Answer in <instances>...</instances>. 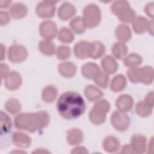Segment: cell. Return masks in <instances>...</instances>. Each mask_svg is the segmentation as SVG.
Returning <instances> with one entry per match:
<instances>
[{"instance_id":"obj_41","label":"cell","mask_w":154,"mask_h":154,"mask_svg":"<svg viewBox=\"0 0 154 154\" xmlns=\"http://www.w3.org/2000/svg\"><path fill=\"white\" fill-rule=\"evenodd\" d=\"M0 69H1V78H5L7 75L10 73L7 64H1V66H0Z\"/></svg>"},{"instance_id":"obj_34","label":"cell","mask_w":154,"mask_h":154,"mask_svg":"<svg viewBox=\"0 0 154 154\" xmlns=\"http://www.w3.org/2000/svg\"><path fill=\"white\" fill-rule=\"evenodd\" d=\"M117 16L119 19L123 22H130L135 19V12L129 7L122 11Z\"/></svg>"},{"instance_id":"obj_30","label":"cell","mask_w":154,"mask_h":154,"mask_svg":"<svg viewBox=\"0 0 154 154\" xmlns=\"http://www.w3.org/2000/svg\"><path fill=\"white\" fill-rule=\"evenodd\" d=\"M58 37L61 42L68 43L73 40L74 35L69 29L63 27L60 29L58 33Z\"/></svg>"},{"instance_id":"obj_39","label":"cell","mask_w":154,"mask_h":154,"mask_svg":"<svg viewBox=\"0 0 154 154\" xmlns=\"http://www.w3.org/2000/svg\"><path fill=\"white\" fill-rule=\"evenodd\" d=\"M147 106L149 105H147L145 103L143 102H138L136 107V110L138 114L143 117L147 116L148 115H149V107L147 108Z\"/></svg>"},{"instance_id":"obj_4","label":"cell","mask_w":154,"mask_h":154,"mask_svg":"<svg viewBox=\"0 0 154 154\" xmlns=\"http://www.w3.org/2000/svg\"><path fill=\"white\" fill-rule=\"evenodd\" d=\"M83 21L86 27L93 28L97 26L100 21V11L94 4H90L85 7L83 11Z\"/></svg>"},{"instance_id":"obj_42","label":"cell","mask_w":154,"mask_h":154,"mask_svg":"<svg viewBox=\"0 0 154 154\" xmlns=\"http://www.w3.org/2000/svg\"><path fill=\"white\" fill-rule=\"evenodd\" d=\"M72 153H88V152L86 150V149L84 148V147H76V148L73 149V150L72 151Z\"/></svg>"},{"instance_id":"obj_27","label":"cell","mask_w":154,"mask_h":154,"mask_svg":"<svg viewBox=\"0 0 154 154\" xmlns=\"http://www.w3.org/2000/svg\"><path fill=\"white\" fill-rule=\"evenodd\" d=\"M57 94V90L54 86H46L42 92V99L47 103L52 102L56 98Z\"/></svg>"},{"instance_id":"obj_12","label":"cell","mask_w":154,"mask_h":154,"mask_svg":"<svg viewBox=\"0 0 154 154\" xmlns=\"http://www.w3.org/2000/svg\"><path fill=\"white\" fill-rule=\"evenodd\" d=\"M100 72L98 66L93 63H88L84 64L81 69V73L83 76L89 79H94Z\"/></svg>"},{"instance_id":"obj_26","label":"cell","mask_w":154,"mask_h":154,"mask_svg":"<svg viewBox=\"0 0 154 154\" xmlns=\"http://www.w3.org/2000/svg\"><path fill=\"white\" fill-rule=\"evenodd\" d=\"M105 52L104 45L99 42H93L91 43L90 57L93 59H97L102 56Z\"/></svg>"},{"instance_id":"obj_22","label":"cell","mask_w":154,"mask_h":154,"mask_svg":"<svg viewBox=\"0 0 154 154\" xmlns=\"http://www.w3.org/2000/svg\"><path fill=\"white\" fill-rule=\"evenodd\" d=\"M58 70L63 76L67 78L73 76L76 73V67L74 64L70 62H64L60 64Z\"/></svg>"},{"instance_id":"obj_18","label":"cell","mask_w":154,"mask_h":154,"mask_svg":"<svg viewBox=\"0 0 154 154\" xmlns=\"http://www.w3.org/2000/svg\"><path fill=\"white\" fill-rule=\"evenodd\" d=\"M146 139L140 135H134L131 139V147L134 152L143 153L145 150Z\"/></svg>"},{"instance_id":"obj_37","label":"cell","mask_w":154,"mask_h":154,"mask_svg":"<svg viewBox=\"0 0 154 154\" xmlns=\"http://www.w3.org/2000/svg\"><path fill=\"white\" fill-rule=\"evenodd\" d=\"M108 76L105 72H100L94 79L95 83L102 88L106 87L108 82Z\"/></svg>"},{"instance_id":"obj_14","label":"cell","mask_w":154,"mask_h":154,"mask_svg":"<svg viewBox=\"0 0 154 154\" xmlns=\"http://www.w3.org/2000/svg\"><path fill=\"white\" fill-rule=\"evenodd\" d=\"M12 140L13 143L17 147L26 148L30 146L31 139L26 134L22 132H16L13 134Z\"/></svg>"},{"instance_id":"obj_44","label":"cell","mask_w":154,"mask_h":154,"mask_svg":"<svg viewBox=\"0 0 154 154\" xmlns=\"http://www.w3.org/2000/svg\"><path fill=\"white\" fill-rule=\"evenodd\" d=\"M11 1H0V7L1 8H6L10 5Z\"/></svg>"},{"instance_id":"obj_11","label":"cell","mask_w":154,"mask_h":154,"mask_svg":"<svg viewBox=\"0 0 154 154\" xmlns=\"http://www.w3.org/2000/svg\"><path fill=\"white\" fill-rule=\"evenodd\" d=\"M91 43L86 41L78 42L74 47V52L76 57L81 59L87 58L90 57Z\"/></svg>"},{"instance_id":"obj_10","label":"cell","mask_w":154,"mask_h":154,"mask_svg":"<svg viewBox=\"0 0 154 154\" xmlns=\"http://www.w3.org/2000/svg\"><path fill=\"white\" fill-rule=\"evenodd\" d=\"M22 84V78L16 71L11 72L5 78L4 85L10 90H15L19 88Z\"/></svg>"},{"instance_id":"obj_21","label":"cell","mask_w":154,"mask_h":154,"mask_svg":"<svg viewBox=\"0 0 154 154\" xmlns=\"http://www.w3.org/2000/svg\"><path fill=\"white\" fill-rule=\"evenodd\" d=\"M116 36L121 42H127L131 38V32L129 28L126 25H119L115 31Z\"/></svg>"},{"instance_id":"obj_1","label":"cell","mask_w":154,"mask_h":154,"mask_svg":"<svg viewBox=\"0 0 154 154\" xmlns=\"http://www.w3.org/2000/svg\"><path fill=\"white\" fill-rule=\"evenodd\" d=\"M58 112L66 119H75L85 111V103L83 97L75 91H66L61 94L57 102Z\"/></svg>"},{"instance_id":"obj_35","label":"cell","mask_w":154,"mask_h":154,"mask_svg":"<svg viewBox=\"0 0 154 154\" xmlns=\"http://www.w3.org/2000/svg\"><path fill=\"white\" fill-rule=\"evenodd\" d=\"M146 22V19L143 17H138L134 19L132 24L134 31L137 33L143 32L145 30Z\"/></svg>"},{"instance_id":"obj_6","label":"cell","mask_w":154,"mask_h":154,"mask_svg":"<svg viewBox=\"0 0 154 154\" xmlns=\"http://www.w3.org/2000/svg\"><path fill=\"white\" fill-rule=\"evenodd\" d=\"M111 122L115 129L119 131H126L129 126V118L123 111H114L111 118Z\"/></svg>"},{"instance_id":"obj_15","label":"cell","mask_w":154,"mask_h":154,"mask_svg":"<svg viewBox=\"0 0 154 154\" xmlns=\"http://www.w3.org/2000/svg\"><path fill=\"white\" fill-rule=\"evenodd\" d=\"M75 12V8L72 4L69 2H64L59 8L58 16L61 20H66L73 16Z\"/></svg>"},{"instance_id":"obj_9","label":"cell","mask_w":154,"mask_h":154,"mask_svg":"<svg viewBox=\"0 0 154 154\" xmlns=\"http://www.w3.org/2000/svg\"><path fill=\"white\" fill-rule=\"evenodd\" d=\"M41 35L47 40L54 38L57 34V26L55 23L51 20L43 22L40 26Z\"/></svg>"},{"instance_id":"obj_40","label":"cell","mask_w":154,"mask_h":154,"mask_svg":"<svg viewBox=\"0 0 154 154\" xmlns=\"http://www.w3.org/2000/svg\"><path fill=\"white\" fill-rule=\"evenodd\" d=\"M10 20V16L8 14L4 11H1L0 12V22L1 25L4 26L7 25Z\"/></svg>"},{"instance_id":"obj_16","label":"cell","mask_w":154,"mask_h":154,"mask_svg":"<svg viewBox=\"0 0 154 154\" xmlns=\"http://www.w3.org/2000/svg\"><path fill=\"white\" fill-rule=\"evenodd\" d=\"M101 64L106 73L112 74L116 72L118 69L116 61L110 55H107L104 57L102 60Z\"/></svg>"},{"instance_id":"obj_31","label":"cell","mask_w":154,"mask_h":154,"mask_svg":"<svg viewBox=\"0 0 154 154\" xmlns=\"http://www.w3.org/2000/svg\"><path fill=\"white\" fill-rule=\"evenodd\" d=\"M5 108L8 112L14 114L20 110L21 105L18 100L11 98L8 99L5 103Z\"/></svg>"},{"instance_id":"obj_2","label":"cell","mask_w":154,"mask_h":154,"mask_svg":"<svg viewBox=\"0 0 154 154\" xmlns=\"http://www.w3.org/2000/svg\"><path fill=\"white\" fill-rule=\"evenodd\" d=\"M49 122V114L45 111L35 113H22L17 115L14 120L17 129L34 132L48 125Z\"/></svg>"},{"instance_id":"obj_36","label":"cell","mask_w":154,"mask_h":154,"mask_svg":"<svg viewBox=\"0 0 154 154\" xmlns=\"http://www.w3.org/2000/svg\"><path fill=\"white\" fill-rule=\"evenodd\" d=\"M129 7L130 6L127 1H117L112 4L111 10L114 14L118 16L123 10Z\"/></svg>"},{"instance_id":"obj_8","label":"cell","mask_w":154,"mask_h":154,"mask_svg":"<svg viewBox=\"0 0 154 154\" xmlns=\"http://www.w3.org/2000/svg\"><path fill=\"white\" fill-rule=\"evenodd\" d=\"M56 2L55 1H43L39 3L36 7L37 15L42 18H49L54 16Z\"/></svg>"},{"instance_id":"obj_19","label":"cell","mask_w":154,"mask_h":154,"mask_svg":"<svg viewBox=\"0 0 154 154\" xmlns=\"http://www.w3.org/2000/svg\"><path fill=\"white\" fill-rule=\"evenodd\" d=\"M67 140L70 145H76L83 140L82 132L77 128H73L67 132Z\"/></svg>"},{"instance_id":"obj_43","label":"cell","mask_w":154,"mask_h":154,"mask_svg":"<svg viewBox=\"0 0 154 154\" xmlns=\"http://www.w3.org/2000/svg\"><path fill=\"white\" fill-rule=\"evenodd\" d=\"M122 153H135V152L131 146L126 144L123 146L122 149Z\"/></svg>"},{"instance_id":"obj_7","label":"cell","mask_w":154,"mask_h":154,"mask_svg":"<svg viewBox=\"0 0 154 154\" xmlns=\"http://www.w3.org/2000/svg\"><path fill=\"white\" fill-rule=\"evenodd\" d=\"M27 51L23 46L14 44L9 48L8 57L10 61L18 63L25 60L27 57Z\"/></svg>"},{"instance_id":"obj_5","label":"cell","mask_w":154,"mask_h":154,"mask_svg":"<svg viewBox=\"0 0 154 154\" xmlns=\"http://www.w3.org/2000/svg\"><path fill=\"white\" fill-rule=\"evenodd\" d=\"M150 69L149 67L131 68V69L128 71V75L129 80L132 82H141L147 84L151 83L152 78L149 77V72H149Z\"/></svg>"},{"instance_id":"obj_29","label":"cell","mask_w":154,"mask_h":154,"mask_svg":"<svg viewBox=\"0 0 154 154\" xmlns=\"http://www.w3.org/2000/svg\"><path fill=\"white\" fill-rule=\"evenodd\" d=\"M71 28L78 34H82L85 30V25L83 19L81 17H76L71 20L70 23Z\"/></svg>"},{"instance_id":"obj_13","label":"cell","mask_w":154,"mask_h":154,"mask_svg":"<svg viewBox=\"0 0 154 154\" xmlns=\"http://www.w3.org/2000/svg\"><path fill=\"white\" fill-rule=\"evenodd\" d=\"M132 105L133 99L131 96L128 94H123L119 96L116 101V106L120 111H128L131 109Z\"/></svg>"},{"instance_id":"obj_38","label":"cell","mask_w":154,"mask_h":154,"mask_svg":"<svg viewBox=\"0 0 154 154\" xmlns=\"http://www.w3.org/2000/svg\"><path fill=\"white\" fill-rule=\"evenodd\" d=\"M70 55V50L69 47L66 46H60L57 49V55L60 60L68 58Z\"/></svg>"},{"instance_id":"obj_33","label":"cell","mask_w":154,"mask_h":154,"mask_svg":"<svg viewBox=\"0 0 154 154\" xmlns=\"http://www.w3.org/2000/svg\"><path fill=\"white\" fill-rule=\"evenodd\" d=\"M1 134L8 132L11 128V119L3 111H1Z\"/></svg>"},{"instance_id":"obj_20","label":"cell","mask_w":154,"mask_h":154,"mask_svg":"<svg viewBox=\"0 0 154 154\" xmlns=\"http://www.w3.org/2000/svg\"><path fill=\"white\" fill-rule=\"evenodd\" d=\"M84 93L86 97L92 102L98 100L103 96V93L98 88L92 85H88L85 87Z\"/></svg>"},{"instance_id":"obj_24","label":"cell","mask_w":154,"mask_h":154,"mask_svg":"<svg viewBox=\"0 0 154 154\" xmlns=\"http://www.w3.org/2000/svg\"><path fill=\"white\" fill-rule=\"evenodd\" d=\"M126 85V80L123 75H118L113 78L111 83V89L116 92L122 91Z\"/></svg>"},{"instance_id":"obj_23","label":"cell","mask_w":154,"mask_h":154,"mask_svg":"<svg viewBox=\"0 0 154 154\" xmlns=\"http://www.w3.org/2000/svg\"><path fill=\"white\" fill-rule=\"evenodd\" d=\"M10 13L13 18L20 19L25 17L27 14V8L21 3H16L11 6Z\"/></svg>"},{"instance_id":"obj_32","label":"cell","mask_w":154,"mask_h":154,"mask_svg":"<svg viewBox=\"0 0 154 154\" xmlns=\"http://www.w3.org/2000/svg\"><path fill=\"white\" fill-rule=\"evenodd\" d=\"M142 62L141 57L137 54L129 55L124 60V64L131 68L136 67Z\"/></svg>"},{"instance_id":"obj_28","label":"cell","mask_w":154,"mask_h":154,"mask_svg":"<svg viewBox=\"0 0 154 154\" xmlns=\"http://www.w3.org/2000/svg\"><path fill=\"white\" fill-rule=\"evenodd\" d=\"M39 49L42 54L46 55H52L55 51V45L51 42L45 40H42L39 44Z\"/></svg>"},{"instance_id":"obj_3","label":"cell","mask_w":154,"mask_h":154,"mask_svg":"<svg viewBox=\"0 0 154 154\" xmlns=\"http://www.w3.org/2000/svg\"><path fill=\"white\" fill-rule=\"evenodd\" d=\"M110 106L107 100H102L94 104L89 113L90 121L95 125L103 123L106 119V114L109 111Z\"/></svg>"},{"instance_id":"obj_25","label":"cell","mask_w":154,"mask_h":154,"mask_svg":"<svg viewBox=\"0 0 154 154\" xmlns=\"http://www.w3.org/2000/svg\"><path fill=\"white\" fill-rule=\"evenodd\" d=\"M112 52L116 58L119 60H122L125 57L128 52V47L123 42L116 43L112 46Z\"/></svg>"},{"instance_id":"obj_45","label":"cell","mask_w":154,"mask_h":154,"mask_svg":"<svg viewBox=\"0 0 154 154\" xmlns=\"http://www.w3.org/2000/svg\"><path fill=\"white\" fill-rule=\"evenodd\" d=\"M5 46L1 43V60H3L5 57Z\"/></svg>"},{"instance_id":"obj_17","label":"cell","mask_w":154,"mask_h":154,"mask_svg":"<svg viewBox=\"0 0 154 154\" xmlns=\"http://www.w3.org/2000/svg\"><path fill=\"white\" fill-rule=\"evenodd\" d=\"M103 146L104 150L108 152H116L119 150L120 142L119 140L113 136H108L105 138Z\"/></svg>"}]
</instances>
